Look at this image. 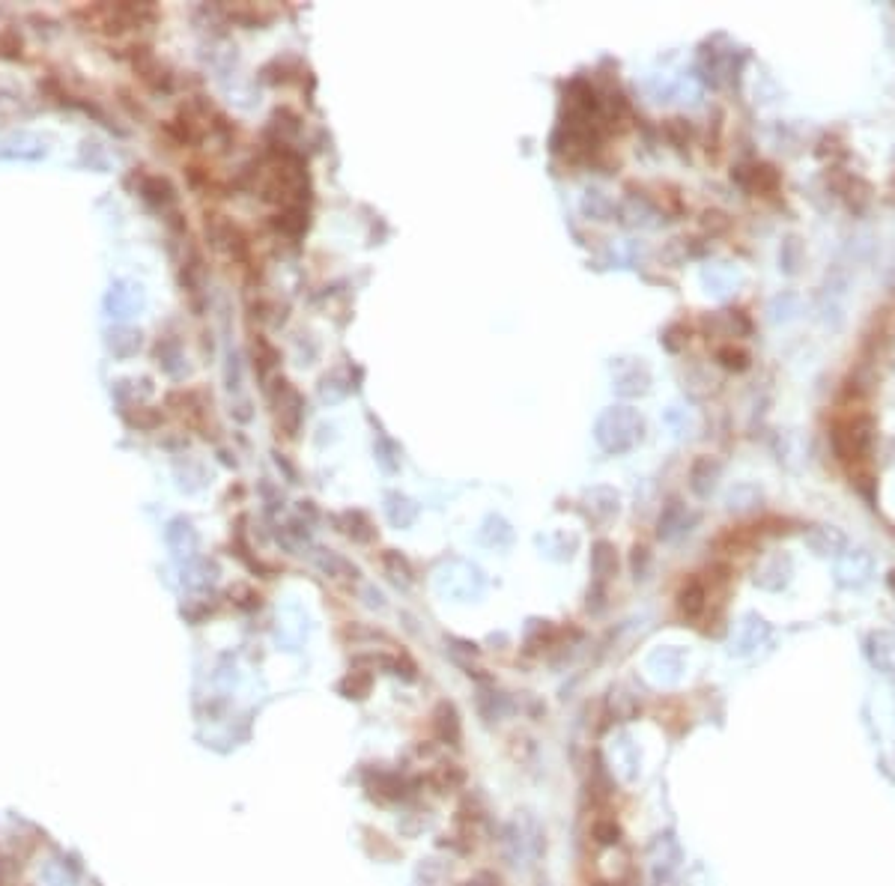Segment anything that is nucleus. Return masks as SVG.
Listing matches in <instances>:
<instances>
[{
    "label": "nucleus",
    "mask_w": 895,
    "mask_h": 886,
    "mask_svg": "<svg viewBox=\"0 0 895 886\" xmlns=\"http://www.w3.org/2000/svg\"><path fill=\"white\" fill-rule=\"evenodd\" d=\"M832 448H836L839 460L862 463L871 454V421L866 415L839 421L832 427Z\"/></svg>",
    "instance_id": "obj_1"
},
{
    "label": "nucleus",
    "mask_w": 895,
    "mask_h": 886,
    "mask_svg": "<svg viewBox=\"0 0 895 886\" xmlns=\"http://www.w3.org/2000/svg\"><path fill=\"white\" fill-rule=\"evenodd\" d=\"M871 555L866 553V549H851V553H845L839 558V564H836V576H839V583L841 585H848V588H860V585H866L869 583V576H871Z\"/></svg>",
    "instance_id": "obj_2"
},
{
    "label": "nucleus",
    "mask_w": 895,
    "mask_h": 886,
    "mask_svg": "<svg viewBox=\"0 0 895 886\" xmlns=\"http://www.w3.org/2000/svg\"><path fill=\"white\" fill-rule=\"evenodd\" d=\"M866 657L883 675H895V633H887V630L871 633L866 639Z\"/></svg>",
    "instance_id": "obj_3"
},
{
    "label": "nucleus",
    "mask_w": 895,
    "mask_h": 886,
    "mask_svg": "<svg viewBox=\"0 0 895 886\" xmlns=\"http://www.w3.org/2000/svg\"><path fill=\"white\" fill-rule=\"evenodd\" d=\"M705 600H707L705 585L698 583V579H689V583L681 588V594H677V609H681L684 618L696 621L698 615L705 612Z\"/></svg>",
    "instance_id": "obj_4"
},
{
    "label": "nucleus",
    "mask_w": 895,
    "mask_h": 886,
    "mask_svg": "<svg viewBox=\"0 0 895 886\" xmlns=\"http://www.w3.org/2000/svg\"><path fill=\"white\" fill-rule=\"evenodd\" d=\"M433 731H436V737L442 743H451V746H457L460 743V719H457V710L451 708V705H442L436 708V714H433Z\"/></svg>",
    "instance_id": "obj_5"
},
{
    "label": "nucleus",
    "mask_w": 895,
    "mask_h": 886,
    "mask_svg": "<svg viewBox=\"0 0 895 886\" xmlns=\"http://www.w3.org/2000/svg\"><path fill=\"white\" fill-rule=\"evenodd\" d=\"M821 534H824V541H809L812 549H815L818 555H836L845 549V534L839 532V528H832V525H821L818 528Z\"/></svg>",
    "instance_id": "obj_6"
},
{
    "label": "nucleus",
    "mask_w": 895,
    "mask_h": 886,
    "mask_svg": "<svg viewBox=\"0 0 895 886\" xmlns=\"http://www.w3.org/2000/svg\"><path fill=\"white\" fill-rule=\"evenodd\" d=\"M430 779H433V785L439 791H454V788L462 785V782H466V773H462L457 764H442V767H436V773Z\"/></svg>",
    "instance_id": "obj_7"
},
{
    "label": "nucleus",
    "mask_w": 895,
    "mask_h": 886,
    "mask_svg": "<svg viewBox=\"0 0 895 886\" xmlns=\"http://www.w3.org/2000/svg\"><path fill=\"white\" fill-rule=\"evenodd\" d=\"M367 689H370V675H365V671H353L341 684V692H346V698H365Z\"/></svg>",
    "instance_id": "obj_8"
},
{
    "label": "nucleus",
    "mask_w": 895,
    "mask_h": 886,
    "mask_svg": "<svg viewBox=\"0 0 895 886\" xmlns=\"http://www.w3.org/2000/svg\"><path fill=\"white\" fill-rule=\"evenodd\" d=\"M594 567H597V576H600V579H606L609 573H615V570H618V562H615V555H612V546H609V544H600V546H597Z\"/></svg>",
    "instance_id": "obj_9"
},
{
    "label": "nucleus",
    "mask_w": 895,
    "mask_h": 886,
    "mask_svg": "<svg viewBox=\"0 0 895 886\" xmlns=\"http://www.w3.org/2000/svg\"><path fill=\"white\" fill-rule=\"evenodd\" d=\"M594 839L600 844H618V839H621L618 823L615 821H597L594 823Z\"/></svg>",
    "instance_id": "obj_10"
},
{
    "label": "nucleus",
    "mask_w": 895,
    "mask_h": 886,
    "mask_svg": "<svg viewBox=\"0 0 895 886\" xmlns=\"http://www.w3.org/2000/svg\"><path fill=\"white\" fill-rule=\"evenodd\" d=\"M719 359H723L725 368H732V371H744L746 368V355L740 352V350H723V352H719Z\"/></svg>",
    "instance_id": "obj_11"
},
{
    "label": "nucleus",
    "mask_w": 895,
    "mask_h": 886,
    "mask_svg": "<svg viewBox=\"0 0 895 886\" xmlns=\"http://www.w3.org/2000/svg\"><path fill=\"white\" fill-rule=\"evenodd\" d=\"M892 182H895V179H892Z\"/></svg>",
    "instance_id": "obj_12"
}]
</instances>
